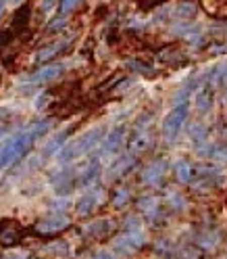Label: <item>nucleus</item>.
<instances>
[{
    "label": "nucleus",
    "mask_w": 227,
    "mask_h": 259,
    "mask_svg": "<svg viewBox=\"0 0 227 259\" xmlns=\"http://www.w3.org/2000/svg\"><path fill=\"white\" fill-rule=\"evenodd\" d=\"M65 48H67V40H61V42H54V44H50V46H46V48H42V51L34 57V61H38V63H44V61H50V59H54L56 55H61Z\"/></svg>",
    "instance_id": "11"
},
{
    "label": "nucleus",
    "mask_w": 227,
    "mask_h": 259,
    "mask_svg": "<svg viewBox=\"0 0 227 259\" xmlns=\"http://www.w3.org/2000/svg\"><path fill=\"white\" fill-rule=\"evenodd\" d=\"M7 9V0H0V17H3V13Z\"/></svg>",
    "instance_id": "26"
},
{
    "label": "nucleus",
    "mask_w": 227,
    "mask_h": 259,
    "mask_svg": "<svg viewBox=\"0 0 227 259\" xmlns=\"http://www.w3.org/2000/svg\"><path fill=\"white\" fill-rule=\"evenodd\" d=\"M79 3H82V0H61L59 3V13L65 17V15H69L71 11H75L79 7Z\"/></svg>",
    "instance_id": "20"
},
{
    "label": "nucleus",
    "mask_w": 227,
    "mask_h": 259,
    "mask_svg": "<svg viewBox=\"0 0 227 259\" xmlns=\"http://www.w3.org/2000/svg\"><path fill=\"white\" fill-rule=\"evenodd\" d=\"M196 109H198L200 113H206V111L210 109V90H208L206 86L196 94Z\"/></svg>",
    "instance_id": "18"
},
{
    "label": "nucleus",
    "mask_w": 227,
    "mask_h": 259,
    "mask_svg": "<svg viewBox=\"0 0 227 259\" xmlns=\"http://www.w3.org/2000/svg\"><path fill=\"white\" fill-rule=\"evenodd\" d=\"M98 203H100V190H88L86 194H82V197L77 199L75 211H77V215H88L94 211Z\"/></svg>",
    "instance_id": "7"
},
{
    "label": "nucleus",
    "mask_w": 227,
    "mask_h": 259,
    "mask_svg": "<svg viewBox=\"0 0 227 259\" xmlns=\"http://www.w3.org/2000/svg\"><path fill=\"white\" fill-rule=\"evenodd\" d=\"M65 73V65L61 63H54V65H46V67L34 71L29 77H25L29 84H46V82H52V79L61 77Z\"/></svg>",
    "instance_id": "5"
},
{
    "label": "nucleus",
    "mask_w": 227,
    "mask_h": 259,
    "mask_svg": "<svg viewBox=\"0 0 227 259\" xmlns=\"http://www.w3.org/2000/svg\"><path fill=\"white\" fill-rule=\"evenodd\" d=\"M112 230V222L110 220H98V222H94L88 226V234L94 236V238H104L108 232Z\"/></svg>",
    "instance_id": "12"
},
{
    "label": "nucleus",
    "mask_w": 227,
    "mask_h": 259,
    "mask_svg": "<svg viewBox=\"0 0 227 259\" xmlns=\"http://www.w3.org/2000/svg\"><path fill=\"white\" fill-rule=\"evenodd\" d=\"M98 174H100V161H98V159H92L90 163L86 165L84 174L79 176V182L86 184V186H90V184L96 180V178H98Z\"/></svg>",
    "instance_id": "14"
},
{
    "label": "nucleus",
    "mask_w": 227,
    "mask_h": 259,
    "mask_svg": "<svg viewBox=\"0 0 227 259\" xmlns=\"http://www.w3.org/2000/svg\"><path fill=\"white\" fill-rule=\"evenodd\" d=\"M175 178L180 180L182 184H188L190 182V178H192V165L188 163V161H177L175 163Z\"/></svg>",
    "instance_id": "17"
},
{
    "label": "nucleus",
    "mask_w": 227,
    "mask_h": 259,
    "mask_svg": "<svg viewBox=\"0 0 227 259\" xmlns=\"http://www.w3.org/2000/svg\"><path fill=\"white\" fill-rule=\"evenodd\" d=\"M160 3H165V0H148V5H144V7H156Z\"/></svg>",
    "instance_id": "25"
},
{
    "label": "nucleus",
    "mask_w": 227,
    "mask_h": 259,
    "mask_svg": "<svg viewBox=\"0 0 227 259\" xmlns=\"http://www.w3.org/2000/svg\"><path fill=\"white\" fill-rule=\"evenodd\" d=\"M175 17L177 19H182V21H188V19H192L194 15H196V5L194 3H180L175 7Z\"/></svg>",
    "instance_id": "15"
},
{
    "label": "nucleus",
    "mask_w": 227,
    "mask_h": 259,
    "mask_svg": "<svg viewBox=\"0 0 227 259\" xmlns=\"http://www.w3.org/2000/svg\"><path fill=\"white\" fill-rule=\"evenodd\" d=\"M29 15H31V7L23 5L13 17V29H23L27 25V21H29Z\"/></svg>",
    "instance_id": "16"
},
{
    "label": "nucleus",
    "mask_w": 227,
    "mask_h": 259,
    "mask_svg": "<svg viewBox=\"0 0 227 259\" xmlns=\"http://www.w3.org/2000/svg\"><path fill=\"white\" fill-rule=\"evenodd\" d=\"M52 184H54V188H56V192L61 194H69L71 190H73V186H75V180H73V171L71 169H63L54 180H52Z\"/></svg>",
    "instance_id": "9"
},
{
    "label": "nucleus",
    "mask_w": 227,
    "mask_h": 259,
    "mask_svg": "<svg viewBox=\"0 0 227 259\" xmlns=\"http://www.w3.org/2000/svg\"><path fill=\"white\" fill-rule=\"evenodd\" d=\"M163 174H165V161H154V163H150L148 167L144 169V174H142V182L144 184H158L160 182V178H163Z\"/></svg>",
    "instance_id": "8"
},
{
    "label": "nucleus",
    "mask_w": 227,
    "mask_h": 259,
    "mask_svg": "<svg viewBox=\"0 0 227 259\" xmlns=\"http://www.w3.org/2000/svg\"><path fill=\"white\" fill-rule=\"evenodd\" d=\"M127 190H119L117 192V197H115V201H112V203H115V207H123L125 203H127Z\"/></svg>",
    "instance_id": "22"
},
{
    "label": "nucleus",
    "mask_w": 227,
    "mask_h": 259,
    "mask_svg": "<svg viewBox=\"0 0 227 259\" xmlns=\"http://www.w3.org/2000/svg\"><path fill=\"white\" fill-rule=\"evenodd\" d=\"M67 138H69V132H67V130H65V132L54 134L50 140L46 142V147H44V155H56V153L61 151L63 144L67 142Z\"/></svg>",
    "instance_id": "13"
},
{
    "label": "nucleus",
    "mask_w": 227,
    "mask_h": 259,
    "mask_svg": "<svg viewBox=\"0 0 227 259\" xmlns=\"http://www.w3.org/2000/svg\"><path fill=\"white\" fill-rule=\"evenodd\" d=\"M190 115V103L184 101V103H175V107L165 115L163 119V125H160V134H163V138L167 142H175V138L180 136L182 127L186 123Z\"/></svg>",
    "instance_id": "3"
},
{
    "label": "nucleus",
    "mask_w": 227,
    "mask_h": 259,
    "mask_svg": "<svg viewBox=\"0 0 227 259\" xmlns=\"http://www.w3.org/2000/svg\"><path fill=\"white\" fill-rule=\"evenodd\" d=\"M104 127H92V130H88V132H84L82 136H77V138H73V140H69V142H65L63 147H61V151L56 153V161L61 165H67V163H71V161H77L79 157H84V155H88L90 151H94L98 144L102 142V138H104Z\"/></svg>",
    "instance_id": "2"
},
{
    "label": "nucleus",
    "mask_w": 227,
    "mask_h": 259,
    "mask_svg": "<svg viewBox=\"0 0 227 259\" xmlns=\"http://www.w3.org/2000/svg\"><path fill=\"white\" fill-rule=\"evenodd\" d=\"M134 165V159L132 157H125V159H119L117 161V163L115 165H112L110 167V176H123L129 167H132Z\"/></svg>",
    "instance_id": "19"
},
{
    "label": "nucleus",
    "mask_w": 227,
    "mask_h": 259,
    "mask_svg": "<svg viewBox=\"0 0 227 259\" xmlns=\"http://www.w3.org/2000/svg\"><path fill=\"white\" fill-rule=\"evenodd\" d=\"M127 65H129V67H132V69L140 71V73H150V71H152V69L148 67V65H144V63H136V61H129Z\"/></svg>",
    "instance_id": "21"
},
{
    "label": "nucleus",
    "mask_w": 227,
    "mask_h": 259,
    "mask_svg": "<svg viewBox=\"0 0 227 259\" xmlns=\"http://www.w3.org/2000/svg\"><path fill=\"white\" fill-rule=\"evenodd\" d=\"M94 259H115V257H112V255H108L106 251H98V253L94 255Z\"/></svg>",
    "instance_id": "24"
},
{
    "label": "nucleus",
    "mask_w": 227,
    "mask_h": 259,
    "mask_svg": "<svg viewBox=\"0 0 227 259\" xmlns=\"http://www.w3.org/2000/svg\"><path fill=\"white\" fill-rule=\"evenodd\" d=\"M204 11L215 19H227V0H200Z\"/></svg>",
    "instance_id": "10"
},
{
    "label": "nucleus",
    "mask_w": 227,
    "mask_h": 259,
    "mask_svg": "<svg viewBox=\"0 0 227 259\" xmlns=\"http://www.w3.org/2000/svg\"><path fill=\"white\" fill-rule=\"evenodd\" d=\"M123 138H125V127L123 125H117V127H112L108 134H104L102 138V147H100V153L104 157H110V155H117L119 149H121V144H123Z\"/></svg>",
    "instance_id": "4"
},
{
    "label": "nucleus",
    "mask_w": 227,
    "mask_h": 259,
    "mask_svg": "<svg viewBox=\"0 0 227 259\" xmlns=\"http://www.w3.org/2000/svg\"><path fill=\"white\" fill-rule=\"evenodd\" d=\"M65 25V19H63V15H61V19H54V23H50V31H56Z\"/></svg>",
    "instance_id": "23"
},
{
    "label": "nucleus",
    "mask_w": 227,
    "mask_h": 259,
    "mask_svg": "<svg viewBox=\"0 0 227 259\" xmlns=\"http://www.w3.org/2000/svg\"><path fill=\"white\" fill-rule=\"evenodd\" d=\"M69 226V220L67 215H63V211H52L48 218H44L40 224H38V230L40 232H59L63 228Z\"/></svg>",
    "instance_id": "6"
},
{
    "label": "nucleus",
    "mask_w": 227,
    "mask_h": 259,
    "mask_svg": "<svg viewBox=\"0 0 227 259\" xmlns=\"http://www.w3.org/2000/svg\"><path fill=\"white\" fill-rule=\"evenodd\" d=\"M3 134H5V127H0V138H3Z\"/></svg>",
    "instance_id": "27"
},
{
    "label": "nucleus",
    "mask_w": 227,
    "mask_h": 259,
    "mask_svg": "<svg viewBox=\"0 0 227 259\" xmlns=\"http://www.w3.org/2000/svg\"><path fill=\"white\" fill-rule=\"evenodd\" d=\"M48 130H50V121H36L31 123L29 127L21 130V132L13 134L5 140H0V171L11 167L15 161H19L21 157H25L31 147H34V142L44 136Z\"/></svg>",
    "instance_id": "1"
}]
</instances>
